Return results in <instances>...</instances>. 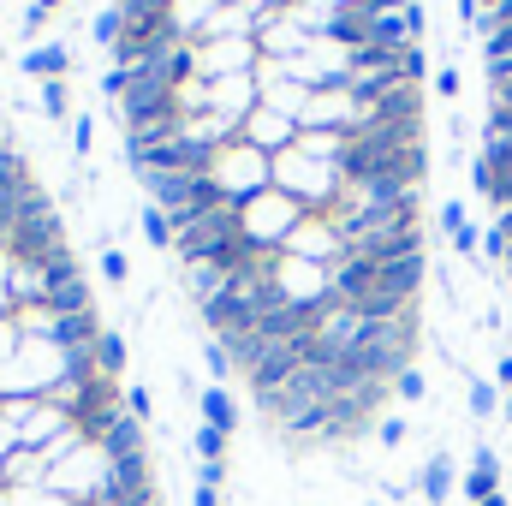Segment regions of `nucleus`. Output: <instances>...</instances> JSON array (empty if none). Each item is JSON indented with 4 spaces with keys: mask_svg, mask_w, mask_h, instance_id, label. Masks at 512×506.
Here are the masks:
<instances>
[{
    "mask_svg": "<svg viewBox=\"0 0 512 506\" xmlns=\"http://www.w3.org/2000/svg\"><path fill=\"white\" fill-rule=\"evenodd\" d=\"M268 185L280 197H292L304 215H334V203L346 191V173L328 167V161H310L304 149H280V155H268Z\"/></svg>",
    "mask_w": 512,
    "mask_h": 506,
    "instance_id": "nucleus-1",
    "label": "nucleus"
},
{
    "mask_svg": "<svg viewBox=\"0 0 512 506\" xmlns=\"http://www.w3.org/2000/svg\"><path fill=\"white\" fill-rule=\"evenodd\" d=\"M108 489H114V459H108L102 441H84L66 465L48 471V495L66 506H96V501H108Z\"/></svg>",
    "mask_w": 512,
    "mask_h": 506,
    "instance_id": "nucleus-2",
    "label": "nucleus"
},
{
    "mask_svg": "<svg viewBox=\"0 0 512 506\" xmlns=\"http://www.w3.org/2000/svg\"><path fill=\"white\" fill-rule=\"evenodd\" d=\"M298 221H304V209H298L292 197H280L274 185H268L262 197L245 203V239H251L256 251H268V256L286 251V239H292V227H298Z\"/></svg>",
    "mask_w": 512,
    "mask_h": 506,
    "instance_id": "nucleus-3",
    "label": "nucleus"
},
{
    "mask_svg": "<svg viewBox=\"0 0 512 506\" xmlns=\"http://www.w3.org/2000/svg\"><path fill=\"white\" fill-rule=\"evenodd\" d=\"M286 256H304V262L340 268L352 251H346V233H340V221H334V215H304V221L292 227V239H286Z\"/></svg>",
    "mask_w": 512,
    "mask_h": 506,
    "instance_id": "nucleus-4",
    "label": "nucleus"
},
{
    "mask_svg": "<svg viewBox=\"0 0 512 506\" xmlns=\"http://www.w3.org/2000/svg\"><path fill=\"white\" fill-rule=\"evenodd\" d=\"M262 48L256 36H227V42H197V78L203 84H221V78H251Z\"/></svg>",
    "mask_w": 512,
    "mask_h": 506,
    "instance_id": "nucleus-5",
    "label": "nucleus"
},
{
    "mask_svg": "<svg viewBox=\"0 0 512 506\" xmlns=\"http://www.w3.org/2000/svg\"><path fill=\"white\" fill-rule=\"evenodd\" d=\"M203 322L215 328V340L251 334V328H256V304H251V292H245L239 280H227V292H215V298L203 304Z\"/></svg>",
    "mask_w": 512,
    "mask_h": 506,
    "instance_id": "nucleus-6",
    "label": "nucleus"
},
{
    "mask_svg": "<svg viewBox=\"0 0 512 506\" xmlns=\"http://www.w3.org/2000/svg\"><path fill=\"white\" fill-rule=\"evenodd\" d=\"M6 251L18 256V262H48L54 251H66V233H60V215H42V221H24L12 239H6Z\"/></svg>",
    "mask_w": 512,
    "mask_h": 506,
    "instance_id": "nucleus-7",
    "label": "nucleus"
},
{
    "mask_svg": "<svg viewBox=\"0 0 512 506\" xmlns=\"http://www.w3.org/2000/svg\"><path fill=\"white\" fill-rule=\"evenodd\" d=\"M251 149H262V155H280V149H292V137H298V126L286 120V114H274V108H256L251 120H245V131H239Z\"/></svg>",
    "mask_w": 512,
    "mask_h": 506,
    "instance_id": "nucleus-8",
    "label": "nucleus"
},
{
    "mask_svg": "<svg viewBox=\"0 0 512 506\" xmlns=\"http://www.w3.org/2000/svg\"><path fill=\"white\" fill-rule=\"evenodd\" d=\"M298 370H304V352L286 340V346H274V352H268V358L251 370V393H274V387H286Z\"/></svg>",
    "mask_w": 512,
    "mask_h": 506,
    "instance_id": "nucleus-9",
    "label": "nucleus"
},
{
    "mask_svg": "<svg viewBox=\"0 0 512 506\" xmlns=\"http://www.w3.org/2000/svg\"><path fill=\"white\" fill-rule=\"evenodd\" d=\"M96 340H102V322H96V310L60 316V322H54V334H48V346H60V352H90Z\"/></svg>",
    "mask_w": 512,
    "mask_h": 506,
    "instance_id": "nucleus-10",
    "label": "nucleus"
},
{
    "mask_svg": "<svg viewBox=\"0 0 512 506\" xmlns=\"http://www.w3.org/2000/svg\"><path fill=\"white\" fill-rule=\"evenodd\" d=\"M66 423H72V417H66L60 405H48V399H42V405L30 411V423L18 429V447H30V453H42V447H48V441H54V435H60Z\"/></svg>",
    "mask_w": 512,
    "mask_h": 506,
    "instance_id": "nucleus-11",
    "label": "nucleus"
},
{
    "mask_svg": "<svg viewBox=\"0 0 512 506\" xmlns=\"http://www.w3.org/2000/svg\"><path fill=\"white\" fill-rule=\"evenodd\" d=\"M6 256H12V251H6ZM6 298H12V310H24V304H42V298H48V280H42V268L12 256V274H6Z\"/></svg>",
    "mask_w": 512,
    "mask_h": 506,
    "instance_id": "nucleus-12",
    "label": "nucleus"
},
{
    "mask_svg": "<svg viewBox=\"0 0 512 506\" xmlns=\"http://www.w3.org/2000/svg\"><path fill=\"white\" fill-rule=\"evenodd\" d=\"M179 280H185V292H191V304L203 310V304H209L215 292H227V280H233V274H227L221 262H185V274H179Z\"/></svg>",
    "mask_w": 512,
    "mask_h": 506,
    "instance_id": "nucleus-13",
    "label": "nucleus"
},
{
    "mask_svg": "<svg viewBox=\"0 0 512 506\" xmlns=\"http://www.w3.org/2000/svg\"><path fill=\"white\" fill-rule=\"evenodd\" d=\"M489 495H501V459H495V447H477V459H471V477H465V501H489Z\"/></svg>",
    "mask_w": 512,
    "mask_h": 506,
    "instance_id": "nucleus-14",
    "label": "nucleus"
},
{
    "mask_svg": "<svg viewBox=\"0 0 512 506\" xmlns=\"http://www.w3.org/2000/svg\"><path fill=\"white\" fill-rule=\"evenodd\" d=\"M197 411H203V423H209V429H221V435H233V429H239V405H233V393H227V387H203Z\"/></svg>",
    "mask_w": 512,
    "mask_h": 506,
    "instance_id": "nucleus-15",
    "label": "nucleus"
},
{
    "mask_svg": "<svg viewBox=\"0 0 512 506\" xmlns=\"http://www.w3.org/2000/svg\"><path fill=\"white\" fill-rule=\"evenodd\" d=\"M215 346H221V352H227V358H233V370H245V376H251L256 364H262V358H268V352H274V346H268V340H262V334H233V340H215Z\"/></svg>",
    "mask_w": 512,
    "mask_h": 506,
    "instance_id": "nucleus-16",
    "label": "nucleus"
},
{
    "mask_svg": "<svg viewBox=\"0 0 512 506\" xmlns=\"http://www.w3.org/2000/svg\"><path fill=\"white\" fill-rule=\"evenodd\" d=\"M102 447H108V459H143V423L126 411V417L102 435Z\"/></svg>",
    "mask_w": 512,
    "mask_h": 506,
    "instance_id": "nucleus-17",
    "label": "nucleus"
},
{
    "mask_svg": "<svg viewBox=\"0 0 512 506\" xmlns=\"http://www.w3.org/2000/svg\"><path fill=\"white\" fill-rule=\"evenodd\" d=\"M376 274H382L387 292H399V298H417V286H423V256H405V262H382Z\"/></svg>",
    "mask_w": 512,
    "mask_h": 506,
    "instance_id": "nucleus-18",
    "label": "nucleus"
},
{
    "mask_svg": "<svg viewBox=\"0 0 512 506\" xmlns=\"http://www.w3.org/2000/svg\"><path fill=\"white\" fill-rule=\"evenodd\" d=\"M54 316H78V310H90V286L84 280H60V286H48V298H42Z\"/></svg>",
    "mask_w": 512,
    "mask_h": 506,
    "instance_id": "nucleus-19",
    "label": "nucleus"
},
{
    "mask_svg": "<svg viewBox=\"0 0 512 506\" xmlns=\"http://www.w3.org/2000/svg\"><path fill=\"white\" fill-rule=\"evenodd\" d=\"M447 495H453V459H447V453H435V459L423 465V501L441 506Z\"/></svg>",
    "mask_w": 512,
    "mask_h": 506,
    "instance_id": "nucleus-20",
    "label": "nucleus"
},
{
    "mask_svg": "<svg viewBox=\"0 0 512 506\" xmlns=\"http://www.w3.org/2000/svg\"><path fill=\"white\" fill-rule=\"evenodd\" d=\"M24 72L42 78V84H48V78H66V48H30V54H24Z\"/></svg>",
    "mask_w": 512,
    "mask_h": 506,
    "instance_id": "nucleus-21",
    "label": "nucleus"
},
{
    "mask_svg": "<svg viewBox=\"0 0 512 506\" xmlns=\"http://www.w3.org/2000/svg\"><path fill=\"white\" fill-rule=\"evenodd\" d=\"M24 185H30V167H24V155L0 143V197H18Z\"/></svg>",
    "mask_w": 512,
    "mask_h": 506,
    "instance_id": "nucleus-22",
    "label": "nucleus"
},
{
    "mask_svg": "<svg viewBox=\"0 0 512 506\" xmlns=\"http://www.w3.org/2000/svg\"><path fill=\"white\" fill-rule=\"evenodd\" d=\"M90 36H96L102 48H114V42L126 36V12H120V6H102V12H96V24H90Z\"/></svg>",
    "mask_w": 512,
    "mask_h": 506,
    "instance_id": "nucleus-23",
    "label": "nucleus"
},
{
    "mask_svg": "<svg viewBox=\"0 0 512 506\" xmlns=\"http://www.w3.org/2000/svg\"><path fill=\"white\" fill-rule=\"evenodd\" d=\"M96 370H102V376H120V370H126V340H120V334H102V340H96Z\"/></svg>",
    "mask_w": 512,
    "mask_h": 506,
    "instance_id": "nucleus-24",
    "label": "nucleus"
},
{
    "mask_svg": "<svg viewBox=\"0 0 512 506\" xmlns=\"http://www.w3.org/2000/svg\"><path fill=\"white\" fill-rule=\"evenodd\" d=\"M143 239H149V245H161V251L173 245V221H167V209H155V203L143 209Z\"/></svg>",
    "mask_w": 512,
    "mask_h": 506,
    "instance_id": "nucleus-25",
    "label": "nucleus"
},
{
    "mask_svg": "<svg viewBox=\"0 0 512 506\" xmlns=\"http://www.w3.org/2000/svg\"><path fill=\"white\" fill-rule=\"evenodd\" d=\"M120 405H126V411L137 417V423H149V417H155V399H149V387H143V381L120 387Z\"/></svg>",
    "mask_w": 512,
    "mask_h": 506,
    "instance_id": "nucleus-26",
    "label": "nucleus"
},
{
    "mask_svg": "<svg viewBox=\"0 0 512 506\" xmlns=\"http://www.w3.org/2000/svg\"><path fill=\"white\" fill-rule=\"evenodd\" d=\"M42 280H48V286L78 280V262H72V251H54V256H48V262H42Z\"/></svg>",
    "mask_w": 512,
    "mask_h": 506,
    "instance_id": "nucleus-27",
    "label": "nucleus"
},
{
    "mask_svg": "<svg viewBox=\"0 0 512 506\" xmlns=\"http://www.w3.org/2000/svg\"><path fill=\"white\" fill-rule=\"evenodd\" d=\"M227 441H233V435H221V429H209V423L191 435V447H197L203 459H221V453H227Z\"/></svg>",
    "mask_w": 512,
    "mask_h": 506,
    "instance_id": "nucleus-28",
    "label": "nucleus"
},
{
    "mask_svg": "<svg viewBox=\"0 0 512 506\" xmlns=\"http://www.w3.org/2000/svg\"><path fill=\"white\" fill-rule=\"evenodd\" d=\"M483 161L495 173H512V137H483Z\"/></svg>",
    "mask_w": 512,
    "mask_h": 506,
    "instance_id": "nucleus-29",
    "label": "nucleus"
},
{
    "mask_svg": "<svg viewBox=\"0 0 512 506\" xmlns=\"http://www.w3.org/2000/svg\"><path fill=\"white\" fill-rule=\"evenodd\" d=\"M66 108H72V102H66V84H60V78H48V84H42V114H54V120H60Z\"/></svg>",
    "mask_w": 512,
    "mask_h": 506,
    "instance_id": "nucleus-30",
    "label": "nucleus"
},
{
    "mask_svg": "<svg viewBox=\"0 0 512 506\" xmlns=\"http://www.w3.org/2000/svg\"><path fill=\"white\" fill-rule=\"evenodd\" d=\"M221 483H227V465H221V459H203V465H197V489H215V495H221Z\"/></svg>",
    "mask_w": 512,
    "mask_h": 506,
    "instance_id": "nucleus-31",
    "label": "nucleus"
},
{
    "mask_svg": "<svg viewBox=\"0 0 512 506\" xmlns=\"http://www.w3.org/2000/svg\"><path fill=\"white\" fill-rule=\"evenodd\" d=\"M471 411H477V417L495 411V387H489V381H471Z\"/></svg>",
    "mask_w": 512,
    "mask_h": 506,
    "instance_id": "nucleus-32",
    "label": "nucleus"
},
{
    "mask_svg": "<svg viewBox=\"0 0 512 506\" xmlns=\"http://www.w3.org/2000/svg\"><path fill=\"white\" fill-rule=\"evenodd\" d=\"M90 137H96V120H90V114H78V120H72V149H84V155H90Z\"/></svg>",
    "mask_w": 512,
    "mask_h": 506,
    "instance_id": "nucleus-33",
    "label": "nucleus"
},
{
    "mask_svg": "<svg viewBox=\"0 0 512 506\" xmlns=\"http://www.w3.org/2000/svg\"><path fill=\"white\" fill-rule=\"evenodd\" d=\"M489 203H495V209H512V173H495V185H489Z\"/></svg>",
    "mask_w": 512,
    "mask_h": 506,
    "instance_id": "nucleus-34",
    "label": "nucleus"
},
{
    "mask_svg": "<svg viewBox=\"0 0 512 506\" xmlns=\"http://www.w3.org/2000/svg\"><path fill=\"white\" fill-rule=\"evenodd\" d=\"M209 376H215V387H221V381L233 376V358H227L221 346H209Z\"/></svg>",
    "mask_w": 512,
    "mask_h": 506,
    "instance_id": "nucleus-35",
    "label": "nucleus"
},
{
    "mask_svg": "<svg viewBox=\"0 0 512 506\" xmlns=\"http://www.w3.org/2000/svg\"><path fill=\"white\" fill-rule=\"evenodd\" d=\"M102 274H108V280L120 286V280L131 274V268H126V256H120V251H102Z\"/></svg>",
    "mask_w": 512,
    "mask_h": 506,
    "instance_id": "nucleus-36",
    "label": "nucleus"
},
{
    "mask_svg": "<svg viewBox=\"0 0 512 506\" xmlns=\"http://www.w3.org/2000/svg\"><path fill=\"white\" fill-rule=\"evenodd\" d=\"M376 435H382V447H399V441H405V423H399V417H382Z\"/></svg>",
    "mask_w": 512,
    "mask_h": 506,
    "instance_id": "nucleus-37",
    "label": "nucleus"
},
{
    "mask_svg": "<svg viewBox=\"0 0 512 506\" xmlns=\"http://www.w3.org/2000/svg\"><path fill=\"white\" fill-rule=\"evenodd\" d=\"M453 251H483V233H477V227H459V233H453Z\"/></svg>",
    "mask_w": 512,
    "mask_h": 506,
    "instance_id": "nucleus-38",
    "label": "nucleus"
},
{
    "mask_svg": "<svg viewBox=\"0 0 512 506\" xmlns=\"http://www.w3.org/2000/svg\"><path fill=\"white\" fill-rule=\"evenodd\" d=\"M393 387H399V399H423V376H417V370H405Z\"/></svg>",
    "mask_w": 512,
    "mask_h": 506,
    "instance_id": "nucleus-39",
    "label": "nucleus"
},
{
    "mask_svg": "<svg viewBox=\"0 0 512 506\" xmlns=\"http://www.w3.org/2000/svg\"><path fill=\"white\" fill-rule=\"evenodd\" d=\"M102 90H108V96H126V90H131V72H126V66H114V72H108V84H102Z\"/></svg>",
    "mask_w": 512,
    "mask_h": 506,
    "instance_id": "nucleus-40",
    "label": "nucleus"
},
{
    "mask_svg": "<svg viewBox=\"0 0 512 506\" xmlns=\"http://www.w3.org/2000/svg\"><path fill=\"white\" fill-rule=\"evenodd\" d=\"M435 96H459V72H453V66L435 72Z\"/></svg>",
    "mask_w": 512,
    "mask_h": 506,
    "instance_id": "nucleus-41",
    "label": "nucleus"
},
{
    "mask_svg": "<svg viewBox=\"0 0 512 506\" xmlns=\"http://www.w3.org/2000/svg\"><path fill=\"white\" fill-rule=\"evenodd\" d=\"M471 179H477V191H483V197H489V185H495V167H489V161H483V155H477V167H471Z\"/></svg>",
    "mask_w": 512,
    "mask_h": 506,
    "instance_id": "nucleus-42",
    "label": "nucleus"
},
{
    "mask_svg": "<svg viewBox=\"0 0 512 506\" xmlns=\"http://www.w3.org/2000/svg\"><path fill=\"white\" fill-rule=\"evenodd\" d=\"M441 227L459 233V227H465V203H447V209H441Z\"/></svg>",
    "mask_w": 512,
    "mask_h": 506,
    "instance_id": "nucleus-43",
    "label": "nucleus"
},
{
    "mask_svg": "<svg viewBox=\"0 0 512 506\" xmlns=\"http://www.w3.org/2000/svg\"><path fill=\"white\" fill-rule=\"evenodd\" d=\"M495 381H501V387H507V393H512V352H507V358H501V364H495Z\"/></svg>",
    "mask_w": 512,
    "mask_h": 506,
    "instance_id": "nucleus-44",
    "label": "nucleus"
},
{
    "mask_svg": "<svg viewBox=\"0 0 512 506\" xmlns=\"http://www.w3.org/2000/svg\"><path fill=\"white\" fill-rule=\"evenodd\" d=\"M191 506H221V495H215V489H197V495H191Z\"/></svg>",
    "mask_w": 512,
    "mask_h": 506,
    "instance_id": "nucleus-45",
    "label": "nucleus"
},
{
    "mask_svg": "<svg viewBox=\"0 0 512 506\" xmlns=\"http://www.w3.org/2000/svg\"><path fill=\"white\" fill-rule=\"evenodd\" d=\"M501 233H507V245H512V209H501V221H495Z\"/></svg>",
    "mask_w": 512,
    "mask_h": 506,
    "instance_id": "nucleus-46",
    "label": "nucleus"
},
{
    "mask_svg": "<svg viewBox=\"0 0 512 506\" xmlns=\"http://www.w3.org/2000/svg\"><path fill=\"white\" fill-rule=\"evenodd\" d=\"M477 506H507V495H489V501H477Z\"/></svg>",
    "mask_w": 512,
    "mask_h": 506,
    "instance_id": "nucleus-47",
    "label": "nucleus"
},
{
    "mask_svg": "<svg viewBox=\"0 0 512 506\" xmlns=\"http://www.w3.org/2000/svg\"><path fill=\"white\" fill-rule=\"evenodd\" d=\"M30 6H42V12H54V6H60V0H30Z\"/></svg>",
    "mask_w": 512,
    "mask_h": 506,
    "instance_id": "nucleus-48",
    "label": "nucleus"
},
{
    "mask_svg": "<svg viewBox=\"0 0 512 506\" xmlns=\"http://www.w3.org/2000/svg\"><path fill=\"white\" fill-rule=\"evenodd\" d=\"M0 506H12V495H6V489H0Z\"/></svg>",
    "mask_w": 512,
    "mask_h": 506,
    "instance_id": "nucleus-49",
    "label": "nucleus"
},
{
    "mask_svg": "<svg viewBox=\"0 0 512 506\" xmlns=\"http://www.w3.org/2000/svg\"><path fill=\"white\" fill-rule=\"evenodd\" d=\"M507 423H512V393H507Z\"/></svg>",
    "mask_w": 512,
    "mask_h": 506,
    "instance_id": "nucleus-50",
    "label": "nucleus"
},
{
    "mask_svg": "<svg viewBox=\"0 0 512 506\" xmlns=\"http://www.w3.org/2000/svg\"><path fill=\"white\" fill-rule=\"evenodd\" d=\"M96 506H120V501H96Z\"/></svg>",
    "mask_w": 512,
    "mask_h": 506,
    "instance_id": "nucleus-51",
    "label": "nucleus"
},
{
    "mask_svg": "<svg viewBox=\"0 0 512 506\" xmlns=\"http://www.w3.org/2000/svg\"><path fill=\"white\" fill-rule=\"evenodd\" d=\"M0 251H6V245H0Z\"/></svg>",
    "mask_w": 512,
    "mask_h": 506,
    "instance_id": "nucleus-52",
    "label": "nucleus"
}]
</instances>
